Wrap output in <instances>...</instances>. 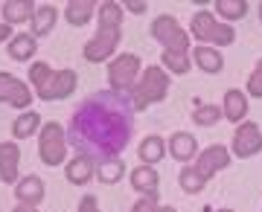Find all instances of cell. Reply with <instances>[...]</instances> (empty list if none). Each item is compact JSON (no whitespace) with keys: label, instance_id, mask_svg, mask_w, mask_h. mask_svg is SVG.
Returning a JSON list of instances; mask_svg holds the SVG:
<instances>
[{"label":"cell","instance_id":"30bf717a","mask_svg":"<svg viewBox=\"0 0 262 212\" xmlns=\"http://www.w3.org/2000/svg\"><path fill=\"white\" fill-rule=\"evenodd\" d=\"M0 102H9L15 108H29L32 93H29V87L20 79H15L9 73H0Z\"/></svg>","mask_w":262,"mask_h":212},{"label":"cell","instance_id":"ba28073f","mask_svg":"<svg viewBox=\"0 0 262 212\" xmlns=\"http://www.w3.org/2000/svg\"><path fill=\"white\" fill-rule=\"evenodd\" d=\"M137 70H140V58L125 53V56L114 58V64L108 67V82H111V87L117 93L128 90V87H134V82H137Z\"/></svg>","mask_w":262,"mask_h":212},{"label":"cell","instance_id":"d4e9b609","mask_svg":"<svg viewBox=\"0 0 262 212\" xmlns=\"http://www.w3.org/2000/svg\"><path fill=\"white\" fill-rule=\"evenodd\" d=\"M122 172H125V166H122L120 157H117V160H102L99 169H96V175H99L102 183H117V180L122 177Z\"/></svg>","mask_w":262,"mask_h":212},{"label":"cell","instance_id":"603a6c76","mask_svg":"<svg viewBox=\"0 0 262 212\" xmlns=\"http://www.w3.org/2000/svg\"><path fill=\"white\" fill-rule=\"evenodd\" d=\"M163 154H166V143H163L160 137H146V139H143L140 157H143V163H146V166L158 163V160H160Z\"/></svg>","mask_w":262,"mask_h":212},{"label":"cell","instance_id":"7402d4cb","mask_svg":"<svg viewBox=\"0 0 262 212\" xmlns=\"http://www.w3.org/2000/svg\"><path fill=\"white\" fill-rule=\"evenodd\" d=\"M96 12L94 3H88V0H76V3H67V20L73 23V27H82L91 20V15Z\"/></svg>","mask_w":262,"mask_h":212},{"label":"cell","instance_id":"8992f818","mask_svg":"<svg viewBox=\"0 0 262 212\" xmlns=\"http://www.w3.org/2000/svg\"><path fill=\"white\" fill-rule=\"evenodd\" d=\"M151 35L158 38L160 44H163V50H169V53H187V46H189V35L184 32V27H181L172 15H160V18H155V23H151Z\"/></svg>","mask_w":262,"mask_h":212},{"label":"cell","instance_id":"1f68e13d","mask_svg":"<svg viewBox=\"0 0 262 212\" xmlns=\"http://www.w3.org/2000/svg\"><path fill=\"white\" fill-rule=\"evenodd\" d=\"M155 203H158V201H149V198H146V201H140L131 212H151V209H155Z\"/></svg>","mask_w":262,"mask_h":212},{"label":"cell","instance_id":"6da1fadb","mask_svg":"<svg viewBox=\"0 0 262 212\" xmlns=\"http://www.w3.org/2000/svg\"><path fill=\"white\" fill-rule=\"evenodd\" d=\"M134 120H131V105L120 93L102 90L94 93L76 108L70 120V143L82 157L94 160H117L120 151L128 146Z\"/></svg>","mask_w":262,"mask_h":212},{"label":"cell","instance_id":"8fae6325","mask_svg":"<svg viewBox=\"0 0 262 212\" xmlns=\"http://www.w3.org/2000/svg\"><path fill=\"white\" fill-rule=\"evenodd\" d=\"M230 163V154H227L225 146H210L207 151H201V157H198V172H201V177L204 180H210V177L215 175V172H222V169Z\"/></svg>","mask_w":262,"mask_h":212},{"label":"cell","instance_id":"f546056e","mask_svg":"<svg viewBox=\"0 0 262 212\" xmlns=\"http://www.w3.org/2000/svg\"><path fill=\"white\" fill-rule=\"evenodd\" d=\"M248 93H251V96H256V99L262 96V61L253 67L251 79H248Z\"/></svg>","mask_w":262,"mask_h":212},{"label":"cell","instance_id":"d6a6232c","mask_svg":"<svg viewBox=\"0 0 262 212\" xmlns=\"http://www.w3.org/2000/svg\"><path fill=\"white\" fill-rule=\"evenodd\" d=\"M125 9L134 12V15H140V12H146V3H125Z\"/></svg>","mask_w":262,"mask_h":212},{"label":"cell","instance_id":"9a60e30c","mask_svg":"<svg viewBox=\"0 0 262 212\" xmlns=\"http://www.w3.org/2000/svg\"><path fill=\"white\" fill-rule=\"evenodd\" d=\"M169 151H172V157H175V160L187 163V160H192V157H195V137H192V134H187V131H181V134H175V137L169 139Z\"/></svg>","mask_w":262,"mask_h":212},{"label":"cell","instance_id":"9c48e42d","mask_svg":"<svg viewBox=\"0 0 262 212\" xmlns=\"http://www.w3.org/2000/svg\"><path fill=\"white\" fill-rule=\"evenodd\" d=\"M262 151V131L253 122H242L239 131L233 134V154L236 157H253Z\"/></svg>","mask_w":262,"mask_h":212},{"label":"cell","instance_id":"e0dca14e","mask_svg":"<svg viewBox=\"0 0 262 212\" xmlns=\"http://www.w3.org/2000/svg\"><path fill=\"white\" fill-rule=\"evenodd\" d=\"M222 113H225L230 122L245 120V113H248V99H245V93L227 90V93H225V108H222Z\"/></svg>","mask_w":262,"mask_h":212},{"label":"cell","instance_id":"74e56055","mask_svg":"<svg viewBox=\"0 0 262 212\" xmlns=\"http://www.w3.org/2000/svg\"><path fill=\"white\" fill-rule=\"evenodd\" d=\"M259 18H262V3H259Z\"/></svg>","mask_w":262,"mask_h":212},{"label":"cell","instance_id":"4316f807","mask_svg":"<svg viewBox=\"0 0 262 212\" xmlns=\"http://www.w3.org/2000/svg\"><path fill=\"white\" fill-rule=\"evenodd\" d=\"M178 183H181V189L184 192H189V195H195V192H201L204 189V177H201V172L198 169H184L181 172V177H178Z\"/></svg>","mask_w":262,"mask_h":212},{"label":"cell","instance_id":"52a82bcc","mask_svg":"<svg viewBox=\"0 0 262 212\" xmlns=\"http://www.w3.org/2000/svg\"><path fill=\"white\" fill-rule=\"evenodd\" d=\"M64 151H67V137H64V128L58 122H47L44 131H41V143H38V154L47 166H58L64 160Z\"/></svg>","mask_w":262,"mask_h":212},{"label":"cell","instance_id":"e575fe53","mask_svg":"<svg viewBox=\"0 0 262 212\" xmlns=\"http://www.w3.org/2000/svg\"><path fill=\"white\" fill-rule=\"evenodd\" d=\"M15 212H38V209H35V206H27V203H20V206H18Z\"/></svg>","mask_w":262,"mask_h":212},{"label":"cell","instance_id":"ac0fdd59","mask_svg":"<svg viewBox=\"0 0 262 212\" xmlns=\"http://www.w3.org/2000/svg\"><path fill=\"white\" fill-rule=\"evenodd\" d=\"M91 172H94V166H91V160L88 157H73L70 163H67V180L76 186H82L91 180Z\"/></svg>","mask_w":262,"mask_h":212},{"label":"cell","instance_id":"8d00e7d4","mask_svg":"<svg viewBox=\"0 0 262 212\" xmlns=\"http://www.w3.org/2000/svg\"><path fill=\"white\" fill-rule=\"evenodd\" d=\"M219 212H233V209H219Z\"/></svg>","mask_w":262,"mask_h":212},{"label":"cell","instance_id":"5bb4252c","mask_svg":"<svg viewBox=\"0 0 262 212\" xmlns=\"http://www.w3.org/2000/svg\"><path fill=\"white\" fill-rule=\"evenodd\" d=\"M15 195H18L20 203H27V206H32V203H38L41 198H44V180L35 175L24 177L18 186H15Z\"/></svg>","mask_w":262,"mask_h":212},{"label":"cell","instance_id":"d6986e66","mask_svg":"<svg viewBox=\"0 0 262 212\" xmlns=\"http://www.w3.org/2000/svg\"><path fill=\"white\" fill-rule=\"evenodd\" d=\"M195 64L201 67L204 73H219L225 61H222V56H219V50H213V46L204 44V46H198L195 50Z\"/></svg>","mask_w":262,"mask_h":212},{"label":"cell","instance_id":"ffe728a7","mask_svg":"<svg viewBox=\"0 0 262 212\" xmlns=\"http://www.w3.org/2000/svg\"><path fill=\"white\" fill-rule=\"evenodd\" d=\"M35 38L32 35H15L9 41V56L12 58H18V61H27V58L35 56Z\"/></svg>","mask_w":262,"mask_h":212},{"label":"cell","instance_id":"484cf974","mask_svg":"<svg viewBox=\"0 0 262 212\" xmlns=\"http://www.w3.org/2000/svg\"><path fill=\"white\" fill-rule=\"evenodd\" d=\"M38 122H41V116H38L35 111H27L24 116H18V120H15V125H12V134L24 139V137H29V134L38 128Z\"/></svg>","mask_w":262,"mask_h":212},{"label":"cell","instance_id":"2e32d148","mask_svg":"<svg viewBox=\"0 0 262 212\" xmlns=\"http://www.w3.org/2000/svg\"><path fill=\"white\" fill-rule=\"evenodd\" d=\"M35 15V3L32 0H9L3 6V18L6 23H20V20H32Z\"/></svg>","mask_w":262,"mask_h":212},{"label":"cell","instance_id":"836d02e7","mask_svg":"<svg viewBox=\"0 0 262 212\" xmlns=\"http://www.w3.org/2000/svg\"><path fill=\"white\" fill-rule=\"evenodd\" d=\"M6 38H12V29L9 23H0V41H6Z\"/></svg>","mask_w":262,"mask_h":212},{"label":"cell","instance_id":"d590c367","mask_svg":"<svg viewBox=\"0 0 262 212\" xmlns=\"http://www.w3.org/2000/svg\"><path fill=\"white\" fill-rule=\"evenodd\" d=\"M151 212H175V209H172V206H155Z\"/></svg>","mask_w":262,"mask_h":212},{"label":"cell","instance_id":"5b68a950","mask_svg":"<svg viewBox=\"0 0 262 212\" xmlns=\"http://www.w3.org/2000/svg\"><path fill=\"white\" fill-rule=\"evenodd\" d=\"M192 35L198 41H207V44H215V46H227L236 41L233 27L230 23H219L210 12H195L192 15Z\"/></svg>","mask_w":262,"mask_h":212},{"label":"cell","instance_id":"7a4b0ae2","mask_svg":"<svg viewBox=\"0 0 262 212\" xmlns=\"http://www.w3.org/2000/svg\"><path fill=\"white\" fill-rule=\"evenodd\" d=\"M120 20H122L120 3H111V0L99 3V32H96L94 41L84 44V58L88 61H105V58L114 56V50H117V44L122 38Z\"/></svg>","mask_w":262,"mask_h":212},{"label":"cell","instance_id":"7c38bea8","mask_svg":"<svg viewBox=\"0 0 262 212\" xmlns=\"http://www.w3.org/2000/svg\"><path fill=\"white\" fill-rule=\"evenodd\" d=\"M131 186H134V192L146 195L149 201H158V172L151 166H140L131 172Z\"/></svg>","mask_w":262,"mask_h":212},{"label":"cell","instance_id":"44dd1931","mask_svg":"<svg viewBox=\"0 0 262 212\" xmlns=\"http://www.w3.org/2000/svg\"><path fill=\"white\" fill-rule=\"evenodd\" d=\"M53 23H56V9L53 6H38L35 15H32V32L35 35H47L50 29H53Z\"/></svg>","mask_w":262,"mask_h":212},{"label":"cell","instance_id":"4dcf8cb0","mask_svg":"<svg viewBox=\"0 0 262 212\" xmlns=\"http://www.w3.org/2000/svg\"><path fill=\"white\" fill-rule=\"evenodd\" d=\"M79 212H99V206H96V198H94V195H84L82 201H79Z\"/></svg>","mask_w":262,"mask_h":212},{"label":"cell","instance_id":"f1b7e54d","mask_svg":"<svg viewBox=\"0 0 262 212\" xmlns=\"http://www.w3.org/2000/svg\"><path fill=\"white\" fill-rule=\"evenodd\" d=\"M192 116H195V122H198V125H215V122L222 120L225 113L219 111L215 105H201V108H198V111L192 113Z\"/></svg>","mask_w":262,"mask_h":212},{"label":"cell","instance_id":"cb8c5ba5","mask_svg":"<svg viewBox=\"0 0 262 212\" xmlns=\"http://www.w3.org/2000/svg\"><path fill=\"white\" fill-rule=\"evenodd\" d=\"M215 12L222 18H230V20H239L248 15V3L245 0H215Z\"/></svg>","mask_w":262,"mask_h":212},{"label":"cell","instance_id":"83f0119b","mask_svg":"<svg viewBox=\"0 0 262 212\" xmlns=\"http://www.w3.org/2000/svg\"><path fill=\"white\" fill-rule=\"evenodd\" d=\"M163 64L172 70V73H187L189 70V58H187V53H169V50H163Z\"/></svg>","mask_w":262,"mask_h":212},{"label":"cell","instance_id":"277c9868","mask_svg":"<svg viewBox=\"0 0 262 212\" xmlns=\"http://www.w3.org/2000/svg\"><path fill=\"white\" fill-rule=\"evenodd\" d=\"M169 93V76L160 70V67H149L143 79L134 87V108L137 111H146L151 102H160Z\"/></svg>","mask_w":262,"mask_h":212},{"label":"cell","instance_id":"4fadbf2b","mask_svg":"<svg viewBox=\"0 0 262 212\" xmlns=\"http://www.w3.org/2000/svg\"><path fill=\"white\" fill-rule=\"evenodd\" d=\"M18 160H20V151L15 143H3L0 146V180L3 183H15L18 180Z\"/></svg>","mask_w":262,"mask_h":212},{"label":"cell","instance_id":"3957f363","mask_svg":"<svg viewBox=\"0 0 262 212\" xmlns=\"http://www.w3.org/2000/svg\"><path fill=\"white\" fill-rule=\"evenodd\" d=\"M29 79L32 84L38 87V96L44 102H56V99H64L76 90V73L73 70H50L44 61L41 64H32L29 70Z\"/></svg>","mask_w":262,"mask_h":212}]
</instances>
